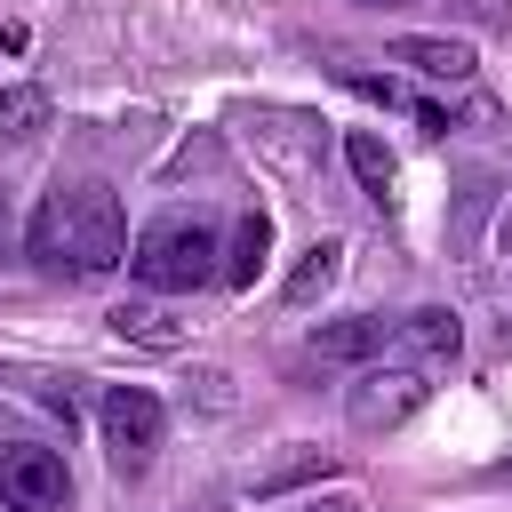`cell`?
I'll use <instances>...</instances> for the list:
<instances>
[{
    "label": "cell",
    "mask_w": 512,
    "mask_h": 512,
    "mask_svg": "<svg viewBox=\"0 0 512 512\" xmlns=\"http://www.w3.org/2000/svg\"><path fill=\"white\" fill-rule=\"evenodd\" d=\"M344 160H352V176H360V192H368V200H392V152H384V136H368V128H352V144H344Z\"/></svg>",
    "instance_id": "cell-9"
},
{
    "label": "cell",
    "mask_w": 512,
    "mask_h": 512,
    "mask_svg": "<svg viewBox=\"0 0 512 512\" xmlns=\"http://www.w3.org/2000/svg\"><path fill=\"white\" fill-rule=\"evenodd\" d=\"M112 328H120V336H136V344H176L168 312H152V304H120V312H112Z\"/></svg>",
    "instance_id": "cell-13"
},
{
    "label": "cell",
    "mask_w": 512,
    "mask_h": 512,
    "mask_svg": "<svg viewBox=\"0 0 512 512\" xmlns=\"http://www.w3.org/2000/svg\"><path fill=\"white\" fill-rule=\"evenodd\" d=\"M128 272H136L144 288H160V296H192V288L216 280V232H208L200 216H160V224L136 240Z\"/></svg>",
    "instance_id": "cell-2"
},
{
    "label": "cell",
    "mask_w": 512,
    "mask_h": 512,
    "mask_svg": "<svg viewBox=\"0 0 512 512\" xmlns=\"http://www.w3.org/2000/svg\"><path fill=\"white\" fill-rule=\"evenodd\" d=\"M0 48L16 56V48H24V24H0Z\"/></svg>",
    "instance_id": "cell-15"
},
{
    "label": "cell",
    "mask_w": 512,
    "mask_h": 512,
    "mask_svg": "<svg viewBox=\"0 0 512 512\" xmlns=\"http://www.w3.org/2000/svg\"><path fill=\"white\" fill-rule=\"evenodd\" d=\"M400 64H416L424 80H472V48L464 40H432V32H400L392 40Z\"/></svg>",
    "instance_id": "cell-6"
},
{
    "label": "cell",
    "mask_w": 512,
    "mask_h": 512,
    "mask_svg": "<svg viewBox=\"0 0 512 512\" xmlns=\"http://www.w3.org/2000/svg\"><path fill=\"white\" fill-rule=\"evenodd\" d=\"M400 344H408V352H424V360H448V352L464 344V328H456V312H440V304H432V312L400 320Z\"/></svg>",
    "instance_id": "cell-10"
},
{
    "label": "cell",
    "mask_w": 512,
    "mask_h": 512,
    "mask_svg": "<svg viewBox=\"0 0 512 512\" xmlns=\"http://www.w3.org/2000/svg\"><path fill=\"white\" fill-rule=\"evenodd\" d=\"M48 128V96L40 88H0V136H40Z\"/></svg>",
    "instance_id": "cell-12"
},
{
    "label": "cell",
    "mask_w": 512,
    "mask_h": 512,
    "mask_svg": "<svg viewBox=\"0 0 512 512\" xmlns=\"http://www.w3.org/2000/svg\"><path fill=\"white\" fill-rule=\"evenodd\" d=\"M96 424H104V456H112V472H144L152 448H160V432H168V416H160V400H152L144 384H112L104 408H96Z\"/></svg>",
    "instance_id": "cell-3"
},
{
    "label": "cell",
    "mask_w": 512,
    "mask_h": 512,
    "mask_svg": "<svg viewBox=\"0 0 512 512\" xmlns=\"http://www.w3.org/2000/svg\"><path fill=\"white\" fill-rule=\"evenodd\" d=\"M0 504H8V512H64V504H72L64 456L40 448V440H8V448H0Z\"/></svg>",
    "instance_id": "cell-4"
},
{
    "label": "cell",
    "mask_w": 512,
    "mask_h": 512,
    "mask_svg": "<svg viewBox=\"0 0 512 512\" xmlns=\"http://www.w3.org/2000/svg\"><path fill=\"white\" fill-rule=\"evenodd\" d=\"M120 256H128V224H120L112 184H96V176L48 184V200L32 216V264L48 280H104Z\"/></svg>",
    "instance_id": "cell-1"
},
{
    "label": "cell",
    "mask_w": 512,
    "mask_h": 512,
    "mask_svg": "<svg viewBox=\"0 0 512 512\" xmlns=\"http://www.w3.org/2000/svg\"><path fill=\"white\" fill-rule=\"evenodd\" d=\"M416 400H424L416 368H376V376H368V384L352 392V424H368V432H376V424H400V416H408Z\"/></svg>",
    "instance_id": "cell-5"
},
{
    "label": "cell",
    "mask_w": 512,
    "mask_h": 512,
    "mask_svg": "<svg viewBox=\"0 0 512 512\" xmlns=\"http://www.w3.org/2000/svg\"><path fill=\"white\" fill-rule=\"evenodd\" d=\"M384 336H392L384 320H328V328L312 336V352H320L328 368H352V360H376V352H384Z\"/></svg>",
    "instance_id": "cell-7"
},
{
    "label": "cell",
    "mask_w": 512,
    "mask_h": 512,
    "mask_svg": "<svg viewBox=\"0 0 512 512\" xmlns=\"http://www.w3.org/2000/svg\"><path fill=\"white\" fill-rule=\"evenodd\" d=\"M336 264H344V248H336V240H312V248H304V264L288 272V304H312V296L336 280Z\"/></svg>",
    "instance_id": "cell-11"
},
{
    "label": "cell",
    "mask_w": 512,
    "mask_h": 512,
    "mask_svg": "<svg viewBox=\"0 0 512 512\" xmlns=\"http://www.w3.org/2000/svg\"><path fill=\"white\" fill-rule=\"evenodd\" d=\"M264 256H272V224H264V216H240V232H232V256H224V280H232V288H256Z\"/></svg>",
    "instance_id": "cell-8"
},
{
    "label": "cell",
    "mask_w": 512,
    "mask_h": 512,
    "mask_svg": "<svg viewBox=\"0 0 512 512\" xmlns=\"http://www.w3.org/2000/svg\"><path fill=\"white\" fill-rule=\"evenodd\" d=\"M312 512H360V496H320Z\"/></svg>",
    "instance_id": "cell-14"
}]
</instances>
